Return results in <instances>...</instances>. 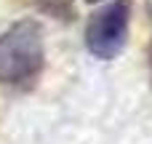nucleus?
I'll return each mask as SVG.
<instances>
[{"mask_svg": "<svg viewBox=\"0 0 152 144\" xmlns=\"http://www.w3.org/2000/svg\"><path fill=\"white\" fill-rule=\"evenodd\" d=\"M45 69V32L37 19H21L0 32V83L32 88Z\"/></svg>", "mask_w": 152, "mask_h": 144, "instance_id": "nucleus-1", "label": "nucleus"}, {"mask_svg": "<svg viewBox=\"0 0 152 144\" xmlns=\"http://www.w3.org/2000/svg\"><path fill=\"white\" fill-rule=\"evenodd\" d=\"M134 0H110L86 21V48L99 61L118 59L128 45Z\"/></svg>", "mask_w": 152, "mask_h": 144, "instance_id": "nucleus-2", "label": "nucleus"}, {"mask_svg": "<svg viewBox=\"0 0 152 144\" xmlns=\"http://www.w3.org/2000/svg\"><path fill=\"white\" fill-rule=\"evenodd\" d=\"M27 3L56 21H64V24L75 21V0H27Z\"/></svg>", "mask_w": 152, "mask_h": 144, "instance_id": "nucleus-3", "label": "nucleus"}, {"mask_svg": "<svg viewBox=\"0 0 152 144\" xmlns=\"http://www.w3.org/2000/svg\"><path fill=\"white\" fill-rule=\"evenodd\" d=\"M147 67H150V77H152V40L147 43Z\"/></svg>", "mask_w": 152, "mask_h": 144, "instance_id": "nucleus-4", "label": "nucleus"}, {"mask_svg": "<svg viewBox=\"0 0 152 144\" xmlns=\"http://www.w3.org/2000/svg\"><path fill=\"white\" fill-rule=\"evenodd\" d=\"M86 3H99V0H86Z\"/></svg>", "mask_w": 152, "mask_h": 144, "instance_id": "nucleus-5", "label": "nucleus"}, {"mask_svg": "<svg viewBox=\"0 0 152 144\" xmlns=\"http://www.w3.org/2000/svg\"><path fill=\"white\" fill-rule=\"evenodd\" d=\"M150 8H152V5H150Z\"/></svg>", "mask_w": 152, "mask_h": 144, "instance_id": "nucleus-6", "label": "nucleus"}]
</instances>
